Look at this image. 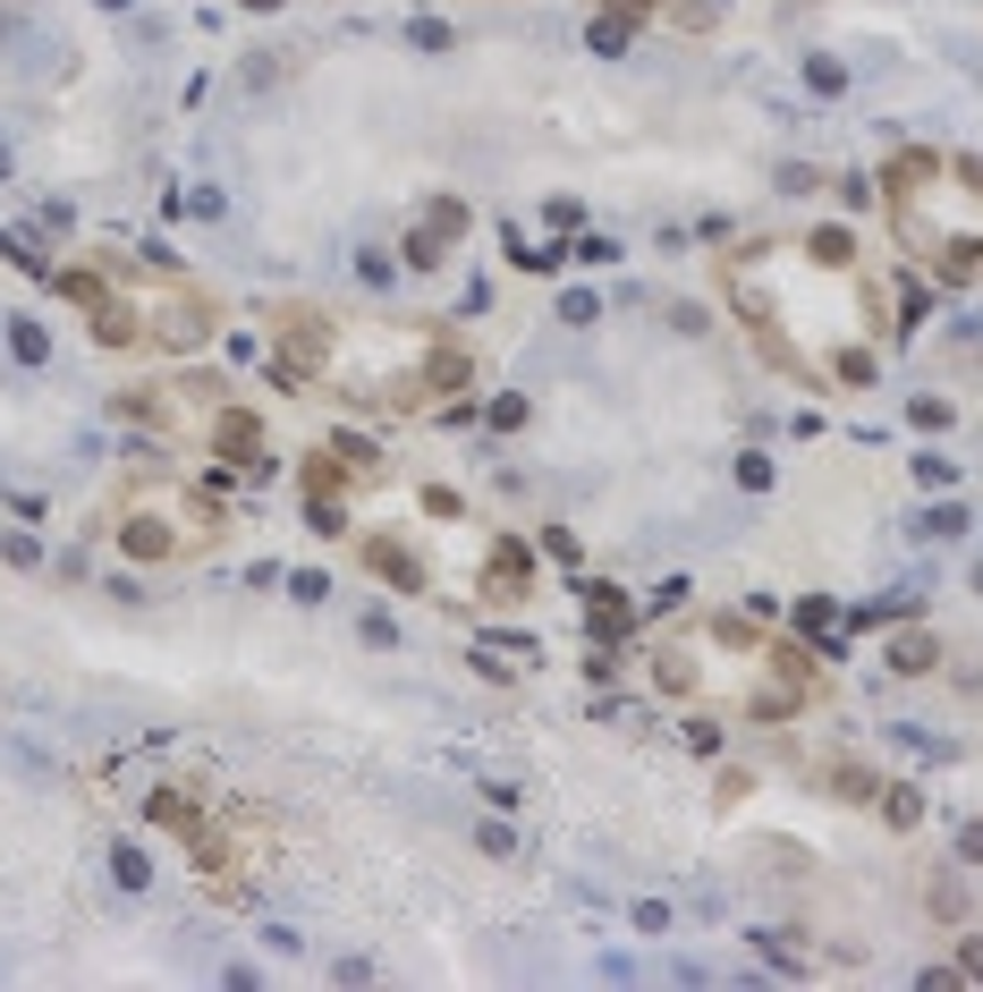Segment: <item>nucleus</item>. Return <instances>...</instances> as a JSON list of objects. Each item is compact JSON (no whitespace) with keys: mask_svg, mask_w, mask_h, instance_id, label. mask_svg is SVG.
<instances>
[{"mask_svg":"<svg viewBox=\"0 0 983 992\" xmlns=\"http://www.w3.org/2000/svg\"><path fill=\"white\" fill-rule=\"evenodd\" d=\"M221 383H145V390H119V417L161 433V442H204V424H213V399Z\"/></svg>","mask_w":983,"mask_h":992,"instance_id":"obj_4","label":"nucleus"},{"mask_svg":"<svg viewBox=\"0 0 983 992\" xmlns=\"http://www.w3.org/2000/svg\"><path fill=\"white\" fill-rule=\"evenodd\" d=\"M374 569L390 577V585H408V594H415V585H424V569H415V560H408V551H399V544H374Z\"/></svg>","mask_w":983,"mask_h":992,"instance_id":"obj_8","label":"nucleus"},{"mask_svg":"<svg viewBox=\"0 0 983 992\" xmlns=\"http://www.w3.org/2000/svg\"><path fill=\"white\" fill-rule=\"evenodd\" d=\"M221 535V510L213 501H179V492H136L127 501V526H119V544L127 560H187L195 544H213Z\"/></svg>","mask_w":983,"mask_h":992,"instance_id":"obj_3","label":"nucleus"},{"mask_svg":"<svg viewBox=\"0 0 983 992\" xmlns=\"http://www.w3.org/2000/svg\"><path fill=\"white\" fill-rule=\"evenodd\" d=\"M331 356H340V331H331L322 315H306V306H297V315H281V331H272V383L306 390Z\"/></svg>","mask_w":983,"mask_h":992,"instance_id":"obj_5","label":"nucleus"},{"mask_svg":"<svg viewBox=\"0 0 983 992\" xmlns=\"http://www.w3.org/2000/svg\"><path fill=\"white\" fill-rule=\"evenodd\" d=\"M890 671H907V679L933 671V637H899V645H890Z\"/></svg>","mask_w":983,"mask_h":992,"instance_id":"obj_9","label":"nucleus"},{"mask_svg":"<svg viewBox=\"0 0 983 992\" xmlns=\"http://www.w3.org/2000/svg\"><path fill=\"white\" fill-rule=\"evenodd\" d=\"M483 585H492V603H526V585H535L526 551H517V544H501V551H492V569H483Z\"/></svg>","mask_w":983,"mask_h":992,"instance_id":"obj_7","label":"nucleus"},{"mask_svg":"<svg viewBox=\"0 0 983 992\" xmlns=\"http://www.w3.org/2000/svg\"><path fill=\"white\" fill-rule=\"evenodd\" d=\"M60 288L94 315L102 349H204L221 322V306L161 255H94L60 272Z\"/></svg>","mask_w":983,"mask_h":992,"instance_id":"obj_1","label":"nucleus"},{"mask_svg":"<svg viewBox=\"0 0 983 992\" xmlns=\"http://www.w3.org/2000/svg\"><path fill=\"white\" fill-rule=\"evenodd\" d=\"M628 628V603L619 594H594V637H619Z\"/></svg>","mask_w":983,"mask_h":992,"instance_id":"obj_10","label":"nucleus"},{"mask_svg":"<svg viewBox=\"0 0 983 992\" xmlns=\"http://www.w3.org/2000/svg\"><path fill=\"white\" fill-rule=\"evenodd\" d=\"M204 442L221 449V458H238V467H247L254 449H263V424H254L247 408H213V424H204Z\"/></svg>","mask_w":983,"mask_h":992,"instance_id":"obj_6","label":"nucleus"},{"mask_svg":"<svg viewBox=\"0 0 983 992\" xmlns=\"http://www.w3.org/2000/svg\"><path fill=\"white\" fill-rule=\"evenodd\" d=\"M890 221H899V238H907L941 281H967L983 263V179L975 187H950V161L907 153L890 170Z\"/></svg>","mask_w":983,"mask_h":992,"instance_id":"obj_2","label":"nucleus"},{"mask_svg":"<svg viewBox=\"0 0 983 992\" xmlns=\"http://www.w3.org/2000/svg\"><path fill=\"white\" fill-rule=\"evenodd\" d=\"M9 349H18V356L34 365V356H43V331H34V322H9Z\"/></svg>","mask_w":983,"mask_h":992,"instance_id":"obj_11","label":"nucleus"}]
</instances>
